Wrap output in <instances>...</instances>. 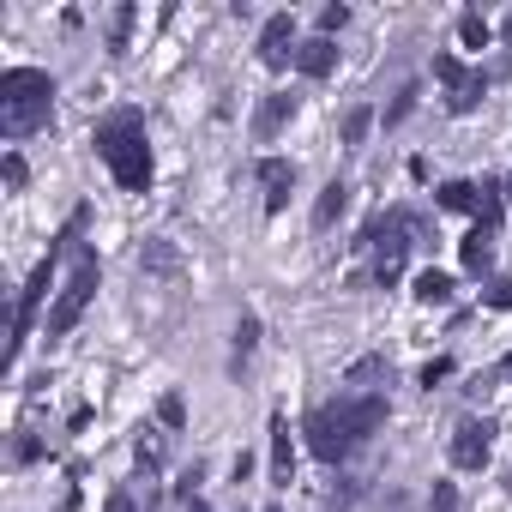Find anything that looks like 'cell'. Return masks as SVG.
<instances>
[{"mask_svg": "<svg viewBox=\"0 0 512 512\" xmlns=\"http://www.w3.org/2000/svg\"><path fill=\"white\" fill-rule=\"evenodd\" d=\"M97 157L109 163L121 193H145L151 187V145H145V121L139 109H115L109 121H97Z\"/></svg>", "mask_w": 512, "mask_h": 512, "instance_id": "cell-1", "label": "cell"}, {"mask_svg": "<svg viewBox=\"0 0 512 512\" xmlns=\"http://www.w3.org/2000/svg\"><path fill=\"white\" fill-rule=\"evenodd\" d=\"M55 115V79L43 67H7L0 73V133L31 139Z\"/></svg>", "mask_w": 512, "mask_h": 512, "instance_id": "cell-2", "label": "cell"}, {"mask_svg": "<svg viewBox=\"0 0 512 512\" xmlns=\"http://www.w3.org/2000/svg\"><path fill=\"white\" fill-rule=\"evenodd\" d=\"M91 296H97V253H91V247H73V278H67V290H61L55 308H49V338H67V332L85 320Z\"/></svg>", "mask_w": 512, "mask_h": 512, "instance_id": "cell-3", "label": "cell"}, {"mask_svg": "<svg viewBox=\"0 0 512 512\" xmlns=\"http://www.w3.org/2000/svg\"><path fill=\"white\" fill-rule=\"evenodd\" d=\"M362 241L374 247V278H380V284H398V278H404V260H410V211L374 217Z\"/></svg>", "mask_w": 512, "mask_h": 512, "instance_id": "cell-4", "label": "cell"}, {"mask_svg": "<svg viewBox=\"0 0 512 512\" xmlns=\"http://www.w3.org/2000/svg\"><path fill=\"white\" fill-rule=\"evenodd\" d=\"M434 79H440L452 115H470V109L482 103V91H488V73H482V67H464L458 55H434Z\"/></svg>", "mask_w": 512, "mask_h": 512, "instance_id": "cell-5", "label": "cell"}, {"mask_svg": "<svg viewBox=\"0 0 512 512\" xmlns=\"http://www.w3.org/2000/svg\"><path fill=\"white\" fill-rule=\"evenodd\" d=\"M55 253H61V247H49V260H37L31 284L19 290V314H13V356L25 350V338H31V326H37V308H43V296H49V284H55Z\"/></svg>", "mask_w": 512, "mask_h": 512, "instance_id": "cell-6", "label": "cell"}, {"mask_svg": "<svg viewBox=\"0 0 512 512\" xmlns=\"http://www.w3.org/2000/svg\"><path fill=\"white\" fill-rule=\"evenodd\" d=\"M302 434H308V452L320 458V464H338L356 440L338 428V416H332V404H320V410H308V422H302Z\"/></svg>", "mask_w": 512, "mask_h": 512, "instance_id": "cell-7", "label": "cell"}, {"mask_svg": "<svg viewBox=\"0 0 512 512\" xmlns=\"http://www.w3.org/2000/svg\"><path fill=\"white\" fill-rule=\"evenodd\" d=\"M332 416H338V428H344L350 440H368V434L386 422V398H380V392H356V398H338Z\"/></svg>", "mask_w": 512, "mask_h": 512, "instance_id": "cell-8", "label": "cell"}, {"mask_svg": "<svg viewBox=\"0 0 512 512\" xmlns=\"http://www.w3.org/2000/svg\"><path fill=\"white\" fill-rule=\"evenodd\" d=\"M488 446H494V422L464 416V422L452 428V464H458V470H482V464H488Z\"/></svg>", "mask_w": 512, "mask_h": 512, "instance_id": "cell-9", "label": "cell"}, {"mask_svg": "<svg viewBox=\"0 0 512 512\" xmlns=\"http://www.w3.org/2000/svg\"><path fill=\"white\" fill-rule=\"evenodd\" d=\"M290 43H296V19H290V13H272L266 31H260V61H266V67H284V61L296 55Z\"/></svg>", "mask_w": 512, "mask_h": 512, "instance_id": "cell-10", "label": "cell"}, {"mask_svg": "<svg viewBox=\"0 0 512 512\" xmlns=\"http://www.w3.org/2000/svg\"><path fill=\"white\" fill-rule=\"evenodd\" d=\"M296 115V97L290 91H272L266 103H260V115H253V139H260V145H272L278 133H284V121Z\"/></svg>", "mask_w": 512, "mask_h": 512, "instance_id": "cell-11", "label": "cell"}, {"mask_svg": "<svg viewBox=\"0 0 512 512\" xmlns=\"http://www.w3.org/2000/svg\"><path fill=\"white\" fill-rule=\"evenodd\" d=\"M260 187H266V211H284V205H290V187H296V163L266 157V163H260Z\"/></svg>", "mask_w": 512, "mask_h": 512, "instance_id": "cell-12", "label": "cell"}, {"mask_svg": "<svg viewBox=\"0 0 512 512\" xmlns=\"http://www.w3.org/2000/svg\"><path fill=\"white\" fill-rule=\"evenodd\" d=\"M296 67H302V73H308V79H326V73H332V67H338V43H332V37H320V31H314V37H308V43H296Z\"/></svg>", "mask_w": 512, "mask_h": 512, "instance_id": "cell-13", "label": "cell"}, {"mask_svg": "<svg viewBox=\"0 0 512 512\" xmlns=\"http://www.w3.org/2000/svg\"><path fill=\"white\" fill-rule=\"evenodd\" d=\"M290 470H296V446H290V422L272 416V482L290 488Z\"/></svg>", "mask_w": 512, "mask_h": 512, "instance_id": "cell-14", "label": "cell"}, {"mask_svg": "<svg viewBox=\"0 0 512 512\" xmlns=\"http://www.w3.org/2000/svg\"><path fill=\"white\" fill-rule=\"evenodd\" d=\"M344 205H350V187L344 181H326V193L314 199V229H332L344 217Z\"/></svg>", "mask_w": 512, "mask_h": 512, "instance_id": "cell-15", "label": "cell"}, {"mask_svg": "<svg viewBox=\"0 0 512 512\" xmlns=\"http://www.w3.org/2000/svg\"><path fill=\"white\" fill-rule=\"evenodd\" d=\"M458 253H464V272H488V260H494V229H482V223H476V229L464 235V247H458Z\"/></svg>", "mask_w": 512, "mask_h": 512, "instance_id": "cell-16", "label": "cell"}, {"mask_svg": "<svg viewBox=\"0 0 512 512\" xmlns=\"http://www.w3.org/2000/svg\"><path fill=\"white\" fill-rule=\"evenodd\" d=\"M500 211H506V187H500V181H482V187H476V223L494 229Z\"/></svg>", "mask_w": 512, "mask_h": 512, "instance_id": "cell-17", "label": "cell"}, {"mask_svg": "<svg viewBox=\"0 0 512 512\" xmlns=\"http://www.w3.org/2000/svg\"><path fill=\"white\" fill-rule=\"evenodd\" d=\"M416 302L446 308V302H452V278H446V272H422V278H416Z\"/></svg>", "mask_w": 512, "mask_h": 512, "instance_id": "cell-18", "label": "cell"}, {"mask_svg": "<svg viewBox=\"0 0 512 512\" xmlns=\"http://www.w3.org/2000/svg\"><path fill=\"white\" fill-rule=\"evenodd\" d=\"M434 199H440V211H476V181H446Z\"/></svg>", "mask_w": 512, "mask_h": 512, "instance_id": "cell-19", "label": "cell"}, {"mask_svg": "<svg viewBox=\"0 0 512 512\" xmlns=\"http://www.w3.org/2000/svg\"><path fill=\"white\" fill-rule=\"evenodd\" d=\"M368 127H374V109H368V103H356V109L344 115V145H362V139H368Z\"/></svg>", "mask_w": 512, "mask_h": 512, "instance_id": "cell-20", "label": "cell"}, {"mask_svg": "<svg viewBox=\"0 0 512 512\" xmlns=\"http://www.w3.org/2000/svg\"><path fill=\"white\" fill-rule=\"evenodd\" d=\"M253 344H260V320H253V314H241V326H235V368L253 356Z\"/></svg>", "mask_w": 512, "mask_h": 512, "instance_id": "cell-21", "label": "cell"}, {"mask_svg": "<svg viewBox=\"0 0 512 512\" xmlns=\"http://www.w3.org/2000/svg\"><path fill=\"white\" fill-rule=\"evenodd\" d=\"M458 37H464V49H488V19L482 13H464L458 19Z\"/></svg>", "mask_w": 512, "mask_h": 512, "instance_id": "cell-22", "label": "cell"}, {"mask_svg": "<svg viewBox=\"0 0 512 512\" xmlns=\"http://www.w3.org/2000/svg\"><path fill=\"white\" fill-rule=\"evenodd\" d=\"M133 7H115V19H109V49H127V37H133Z\"/></svg>", "mask_w": 512, "mask_h": 512, "instance_id": "cell-23", "label": "cell"}, {"mask_svg": "<svg viewBox=\"0 0 512 512\" xmlns=\"http://www.w3.org/2000/svg\"><path fill=\"white\" fill-rule=\"evenodd\" d=\"M133 458H139V470H157V464H163V440L145 428V434H139V446H133Z\"/></svg>", "mask_w": 512, "mask_h": 512, "instance_id": "cell-24", "label": "cell"}, {"mask_svg": "<svg viewBox=\"0 0 512 512\" xmlns=\"http://www.w3.org/2000/svg\"><path fill=\"white\" fill-rule=\"evenodd\" d=\"M368 380H386V356H362L350 368V386H368Z\"/></svg>", "mask_w": 512, "mask_h": 512, "instance_id": "cell-25", "label": "cell"}, {"mask_svg": "<svg viewBox=\"0 0 512 512\" xmlns=\"http://www.w3.org/2000/svg\"><path fill=\"white\" fill-rule=\"evenodd\" d=\"M344 25H350V7H338V0H332V7H320V37L344 31Z\"/></svg>", "mask_w": 512, "mask_h": 512, "instance_id": "cell-26", "label": "cell"}, {"mask_svg": "<svg viewBox=\"0 0 512 512\" xmlns=\"http://www.w3.org/2000/svg\"><path fill=\"white\" fill-rule=\"evenodd\" d=\"M428 512H458V488H452V482H434V494H428Z\"/></svg>", "mask_w": 512, "mask_h": 512, "instance_id": "cell-27", "label": "cell"}, {"mask_svg": "<svg viewBox=\"0 0 512 512\" xmlns=\"http://www.w3.org/2000/svg\"><path fill=\"white\" fill-rule=\"evenodd\" d=\"M0 175H7V187H25V181H31V169H25V157H19V151H7V163H0Z\"/></svg>", "mask_w": 512, "mask_h": 512, "instance_id": "cell-28", "label": "cell"}, {"mask_svg": "<svg viewBox=\"0 0 512 512\" xmlns=\"http://www.w3.org/2000/svg\"><path fill=\"white\" fill-rule=\"evenodd\" d=\"M410 109H416V85H404V91H398V103L386 109V127H398V121H404Z\"/></svg>", "mask_w": 512, "mask_h": 512, "instance_id": "cell-29", "label": "cell"}, {"mask_svg": "<svg viewBox=\"0 0 512 512\" xmlns=\"http://www.w3.org/2000/svg\"><path fill=\"white\" fill-rule=\"evenodd\" d=\"M157 416H163V422H169V428H181V422H187V404H181V398H175V392H169V398H163V404H157Z\"/></svg>", "mask_w": 512, "mask_h": 512, "instance_id": "cell-30", "label": "cell"}, {"mask_svg": "<svg viewBox=\"0 0 512 512\" xmlns=\"http://www.w3.org/2000/svg\"><path fill=\"white\" fill-rule=\"evenodd\" d=\"M13 458H19V464L43 458V440H37V434H19V440H13Z\"/></svg>", "mask_w": 512, "mask_h": 512, "instance_id": "cell-31", "label": "cell"}, {"mask_svg": "<svg viewBox=\"0 0 512 512\" xmlns=\"http://www.w3.org/2000/svg\"><path fill=\"white\" fill-rule=\"evenodd\" d=\"M488 308H512V278H494L488 284Z\"/></svg>", "mask_w": 512, "mask_h": 512, "instance_id": "cell-32", "label": "cell"}, {"mask_svg": "<svg viewBox=\"0 0 512 512\" xmlns=\"http://www.w3.org/2000/svg\"><path fill=\"white\" fill-rule=\"evenodd\" d=\"M446 374H452V362H446V356H434V362L422 368V386H434V380H446Z\"/></svg>", "mask_w": 512, "mask_h": 512, "instance_id": "cell-33", "label": "cell"}, {"mask_svg": "<svg viewBox=\"0 0 512 512\" xmlns=\"http://www.w3.org/2000/svg\"><path fill=\"white\" fill-rule=\"evenodd\" d=\"M103 512H139V506H133V494H109V506H103Z\"/></svg>", "mask_w": 512, "mask_h": 512, "instance_id": "cell-34", "label": "cell"}, {"mask_svg": "<svg viewBox=\"0 0 512 512\" xmlns=\"http://www.w3.org/2000/svg\"><path fill=\"white\" fill-rule=\"evenodd\" d=\"M187 512H211V506H205V500H193V506H187Z\"/></svg>", "mask_w": 512, "mask_h": 512, "instance_id": "cell-35", "label": "cell"}, {"mask_svg": "<svg viewBox=\"0 0 512 512\" xmlns=\"http://www.w3.org/2000/svg\"><path fill=\"white\" fill-rule=\"evenodd\" d=\"M506 380H512V356H506Z\"/></svg>", "mask_w": 512, "mask_h": 512, "instance_id": "cell-36", "label": "cell"}, {"mask_svg": "<svg viewBox=\"0 0 512 512\" xmlns=\"http://www.w3.org/2000/svg\"><path fill=\"white\" fill-rule=\"evenodd\" d=\"M506 199H512V181H506Z\"/></svg>", "mask_w": 512, "mask_h": 512, "instance_id": "cell-37", "label": "cell"}, {"mask_svg": "<svg viewBox=\"0 0 512 512\" xmlns=\"http://www.w3.org/2000/svg\"><path fill=\"white\" fill-rule=\"evenodd\" d=\"M266 512H278V506H266Z\"/></svg>", "mask_w": 512, "mask_h": 512, "instance_id": "cell-38", "label": "cell"}]
</instances>
